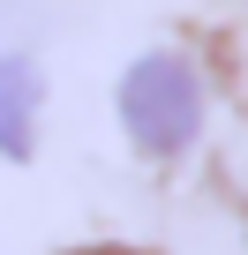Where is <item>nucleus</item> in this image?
<instances>
[{"mask_svg": "<svg viewBox=\"0 0 248 255\" xmlns=\"http://www.w3.org/2000/svg\"><path fill=\"white\" fill-rule=\"evenodd\" d=\"M120 128L128 143L151 150V158H181L203 128V90H196V68L173 60V53H143L128 75H120Z\"/></svg>", "mask_w": 248, "mask_h": 255, "instance_id": "1", "label": "nucleus"}, {"mask_svg": "<svg viewBox=\"0 0 248 255\" xmlns=\"http://www.w3.org/2000/svg\"><path fill=\"white\" fill-rule=\"evenodd\" d=\"M38 98H45L38 68H30L23 53H0V150H8V158H30V135H38Z\"/></svg>", "mask_w": 248, "mask_h": 255, "instance_id": "2", "label": "nucleus"}, {"mask_svg": "<svg viewBox=\"0 0 248 255\" xmlns=\"http://www.w3.org/2000/svg\"><path fill=\"white\" fill-rule=\"evenodd\" d=\"M90 255H128V248H90Z\"/></svg>", "mask_w": 248, "mask_h": 255, "instance_id": "3", "label": "nucleus"}]
</instances>
